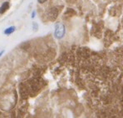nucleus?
I'll return each mask as SVG.
<instances>
[{"mask_svg":"<svg viewBox=\"0 0 123 118\" xmlns=\"http://www.w3.org/2000/svg\"><path fill=\"white\" fill-rule=\"evenodd\" d=\"M65 27L62 23H57L55 26V37L57 38H62L65 35Z\"/></svg>","mask_w":123,"mask_h":118,"instance_id":"nucleus-1","label":"nucleus"},{"mask_svg":"<svg viewBox=\"0 0 123 118\" xmlns=\"http://www.w3.org/2000/svg\"><path fill=\"white\" fill-rule=\"evenodd\" d=\"M57 14H58V11H57V8H52V9L49 11V12H48V18H49L50 20L54 21V20L57 19Z\"/></svg>","mask_w":123,"mask_h":118,"instance_id":"nucleus-2","label":"nucleus"},{"mask_svg":"<svg viewBox=\"0 0 123 118\" xmlns=\"http://www.w3.org/2000/svg\"><path fill=\"white\" fill-rule=\"evenodd\" d=\"M9 8V3L8 2H4V3L2 4V6L0 7V13L3 14L8 10V8Z\"/></svg>","mask_w":123,"mask_h":118,"instance_id":"nucleus-3","label":"nucleus"},{"mask_svg":"<svg viewBox=\"0 0 123 118\" xmlns=\"http://www.w3.org/2000/svg\"><path fill=\"white\" fill-rule=\"evenodd\" d=\"M14 30H15V28H14V27H10V28H7V29L4 31V33L5 34H11L12 32H14Z\"/></svg>","mask_w":123,"mask_h":118,"instance_id":"nucleus-4","label":"nucleus"},{"mask_svg":"<svg viewBox=\"0 0 123 118\" xmlns=\"http://www.w3.org/2000/svg\"><path fill=\"white\" fill-rule=\"evenodd\" d=\"M37 1H38V3H45L47 0H37Z\"/></svg>","mask_w":123,"mask_h":118,"instance_id":"nucleus-5","label":"nucleus"},{"mask_svg":"<svg viewBox=\"0 0 123 118\" xmlns=\"http://www.w3.org/2000/svg\"><path fill=\"white\" fill-rule=\"evenodd\" d=\"M3 51H2V52H0V57H1V56H2V54H3Z\"/></svg>","mask_w":123,"mask_h":118,"instance_id":"nucleus-6","label":"nucleus"}]
</instances>
